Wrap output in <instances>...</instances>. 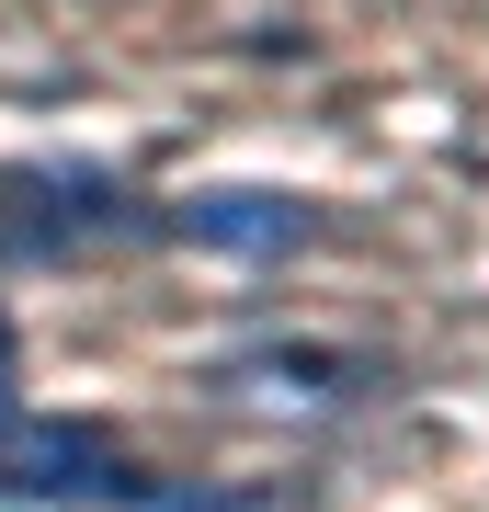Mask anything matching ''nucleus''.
<instances>
[{
  "instance_id": "f257e3e1",
  "label": "nucleus",
  "mask_w": 489,
  "mask_h": 512,
  "mask_svg": "<svg viewBox=\"0 0 489 512\" xmlns=\"http://www.w3.org/2000/svg\"><path fill=\"white\" fill-rule=\"evenodd\" d=\"M0 490L12 501H57V512H148L160 478L137 456H114L103 433H80V421H35L12 444V467H0Z\"/></svg>"
},
{
  "instance_id": "20e7f679",
  "label": "nucleus",
  "mask_w": 489,
  "mask_h": 512,
  "mask_svg": "<svg viewBox=\"0 0 489 512\" xmlns=\"http://www.w3.org/2000/svg\"><path fill=\"white\" fill-rule=\"evenodd\" d=\"M0 376H12V319H0Z\"/></svg>"
},
{
  "instance_id": "f03ea898",
  "label": "nucleus",
  "mask_w": 489,
  "mask_h": 512,
  "mask_svg": "<svg viewBox=\"0 0 489 512\" xmlns=\"http://www.w3.org/2000/svg\"><path fill=\"white\" fill-rule=\"evenodd\" d=\"M137 205L114 171H23L12 183V228H23V251H46V239H80V228H126Z\"/></svg>"
},
{
  "instance_id": "7ed1b4c3",
  "label": "nucleus",
  "mask_w": 489,
  "mask_h": 512,
  "mask_svg": "<svg viewBox=\"0 0 489 512\" xmlns=\"http://www.w3.org/2000/svg\"><path fill=\"white\" fill-rule=\"evenodd\" d=\"M171 228L205 239V251H296V239H308V205L262 194V183H228V194H182Z\"/></svg>"
}]
</instances>
